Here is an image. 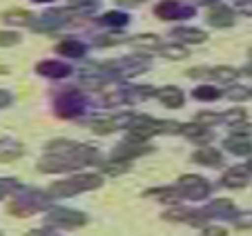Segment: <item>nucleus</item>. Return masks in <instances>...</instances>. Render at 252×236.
<instances>
[{
  "instance_id": "aec40b11",
  "label": "nucleus",
  "mask_w": 252,
  "mask_h": 236,
  "mask_svg": "<svg viewBox=\"0 0 252 236\" xmlns=\"http://www.w3.org/2000/svg\"><path fill=\"white\" fill-rule=\"evenodd\" d=\"M18 156H23V147L18 143H0V161H14Z\"/></svg>"
},
{
  "instance_id": "a211bd4d",
  "label": "nucleus",
  "mask_w": 252,
  "mask_h": 236,
  "mask_svg": "<svg viewBox=\"0 0 252 236\" xmlns=\"http://www.w3.org/2000/svg\"><path fill=\"white\" fill-rule=\"evenodd\" d=\"M150 151V147H143V143H127V145H121L119 149L114 151V158H121V161H127L132 156H141Z\"/></svg>"
},
{
  "instance_id": "7c9ffc66",
  "label": "nucleus",
  "mask_w": 252,
  "mask_h": 236,
  "mask_svg": "<svg viewBox=\"0 0 252 236\" xmlns=\"http://www.w3.org/2000/svg\"><path fill=\"white\" fill-rule=\"evenodd\" d=\"M221 118L230 125H237V123H243V120H246V112H243V109H230V112H225Z\"/></svg>"
},
{
  "instance_id": "c9c22d12",
  "label": "nucleus",
  "mask_w": 252,
  "mask_h": 236,
  "mask_svg": "<svg viewBox=\"0 0 252 236\" xmlns=\"http://www.w3.org/2000/svg\"><path fill=\"white\" fill-rule=\"evenodd\" d=\"M248 134H252L250 125H246V123H237V125H232V136H248Z\"/></svg>"
},
{
  "instance_id": "9d476101",
  "label": "nucleus",
  "mask_w": 252,
  "mask_h": 236,
  "mask_svg": "<svg viewBox=\"0 0 252 236\" xmlns=\"http://www.w3.org/2000/svg\"><path fill=\"white\" fill-rule=\"evenodd\" d=\"M129 123H132V116H119V118H110V120H96V123H92V129L96 134H110L119 127H125V125L129 127Z\"/></svg>"
},
{
  "instance_id": "a878e982",
  "label": "nucleus",
  "mask_w": 252,
  "mask_h": 236,
  "mask_svg": "<svg viewBox=\"0 0 252 236\" xmlns=\"http://www.w3.org/2000/svg\"><path fill=\"white\" fill-rule=\"evenodd\" d=\"M125 100H145L154 94L152 87H134V89H123Z\"/></svg>"
},
{
  "instance_id": "2f4dec72",
  "label": "nucleus",
  "mask_w": 252,
  "mask_h": 236,
  "mask_svg": "<svg viewBox=\"0 0 252 236\" xmlns=\"http://www.w3.org/2000/svg\"><path fill=\"white\" fill-rule=\"evenodd\" d=\"M125 36H121V33H112V36H100L98 40H96V45H100V47H112V45H119L123 43Z\"/></svg>"
},
{
  "instance_id": "09e8293b",
  "label": "nucleus",
  "mask_w": 252,
  "mask_h": 236,
  "mask_svg": "<svg viewBox=\"0 0 252 236\" xmlns=\"http://www.w3.org/2000/svg\"><path fill=\"white\" fill-rule=\"evenodd\" d=\"M248 172H252V161H250V163H248Z\"/></svg>"
},
{
  "instance_id": "f03ea898",
  "label": "nucleus",
  "mask_w": 252,
  "mask_h": 236,
  "mask_svg": "<svg viewBox=\"0 0 252 236\" xmlns=\"http://www.w3.org/2000/svg\"><path fill=\"white\" fill-rule=\"evenodd\" d=\"M100 176H74V178H67V180H56V183L49 187V194L52 196H71V194H81L87 192V189H96L100 187Z\"/></svg>"
},
{
  "instance_id": "c756f323",
  "label": "nucleus",
  "mask_w": 252,
  "mask_h": 236,
  "mask_svg": "<svg viewBox=\"0 0 252 236\" xmlns=\"http://www.w3.org/2000/svg\"><path fill=\"white\" fill-rule=\"evenodd\" d=\"M219 96H221L219 89H214V87H210V85H203V87H199V89L194 91L196 100H217Z\"/></svg>"
},
{
  "instance_id": "8fccbe9b",
  "label": "nucleus",
  "mask_w": 252,
  "mask_h": 236,
  "mask_svg": "<svg viewBox=\"0 0 252 236\" xmlns=\"http://www.w3.org/2000/svg\"><path fill=\"white\" fill-rule=\"evenodd\" d=\"M250 56H252V49H250Z\"/></svg>"
},
{
  "instance_id": "c03bdc74",
  "label": "nucleus",
  "mask_w": 252,
  "mask_h": 236,
  "mask_svg": "<svg viewBox=\"0 0 252 236\" xmlns=\"http://www.w3.org/2000/svg\"><path fill=\"white\" fill-rule=\"evenodd\" d=\"M11 96L7 94V91H0V107H5V105H9Z\"/></svg>"
},
{
  "instance_id": "b1692460",
  "label": "nucleus",
  "mask_w": 252,
  "mask_h": 236,
  "mask_svg": "<svg viewBox=\"0 0 252 236\" xmlns=\"http://www.w3.org/2000/svg\"><path fill=\"white\" fill-rule=\"evenodd\" d=\"M129 170V163L127 161H121V158H114L112 163H105L103 165V172L107 176H119V174H125Z\"/></svg>"
},
{
  "instance_id": "cd10ccee",
  "label": "nucleus",
  "mask_w": 252,
  "mask_h": 236,
  "mask_svg": "<svg viewBox=\"0 0 252 236\" xmlns=\"http://www.w3.org/2000/svg\"><path fill=\"white\" fill-rule=\"evenodd\" d=\"M163 216L167 218V221H188L192 223L196 216V212H190V209H172V212H165Z\"/></svg>"
},
{
  "instance_id": "393cba45",
  "label": "nucleus",
  "mask_w": 252,
  "mask_h": 236,
  "mask_svg": "<svg viewBox=\"0 0 252 236\" xmlns=\"http://www.w3.org/2000/svg\"><path fill=\"white\" fill-rule=\"evenodd\" d=\"M127 14H121V11H110V14H105L103 18H100V23L103 25H110V27H123V25H127Z\"/></svg>"
},
{
  "instance_id": "4c0bfd02",
  "label": "nucleus",
  "mask_w": 252,
  "mask_h": 236,
  "mask_svg": "<svg viewBox=\"0 0 252 236\" xmlns=\"http://www.w3.org/2000/svg\"><path fill=\"white\" fill-rule=\"evenodd\" d=\"M181 125L179 123H172V120H161L158 123V132H179Z\"/></svg>"
},
{
  "instance_id": "5701e85b",
  "label": "nucleus",
  "mask_w": 252,
  "mask_h": 236,
  "mask_svg": "<svg viewBox=\"0 0 252 236\" xmlns=\"http://www.w3.org/2000/svg\"><path fill=\"white\" fill-rule=\"evenodd\" d=\"M161 54L165 58H170V60H183V58H188V49L183 45H165V47H161Z\"/></svg>"
},
{
  "instance_id": "f257e3e1",
  "label": "nucleus",
  "mask_w": 252,
  "mask_h": 236,
  "mask_svg": "<svg viewBox=\"0 0 252 236\" xmlns=\"http://www.w3.org/2000/svg\"><path fill=\"white\" fill-rule=\"evenodd\" d=\"M94 156H96L94 149L81 145L76 151H71V154H54V158H45L38 167H40V172H69V170L87 165L90 158H94Z\"/></svg>"
},
{
  "instance_id": "72a5a7b5",
  "label": "nucleus",
  "mask_w": 252,
  "mask_h": 236,
  "mask_svg": "<svg viewBox=\"0 0 252 236\" xmlns=\"http://www.w3.org/2000/svg\"><path fill=\"white\" fill-rule=\"evenodd\" d=\"M81 85L83 87H90V89H98L100 85H103V78L96 74H90V76H83L81 78Z\"/></svg>"
},
{
  "instance_id": "ea45409f",
  "label": "nucleus",
  "mask_w": 252,
  "mask_h": 236,
  "mask_svg": "<svg viewBox=\"0 0 252 236\" xmlns=\"http://www.w3.org/2000/svg\"><path fill=\"white\" fill-rule=\"evenodd\" d=\"M16 189V183H11V180H0V199L5 196V194L14 192Z\"/></svg>"
},
{
  "instance_id": "20e7f679",
  "label": "nucleus",
  "mask_w": 252,
  "mask_h": 236,
  "mask_svg": "<svg viewBox=\"0 0 252 236\" xmlns=\"http://www.w3.org/2000/svg\"><path fill=\"white\" fill-rule=\"evenodd\" d=\"M154 14L163 20H176V18H190L194 14V7L190 5H181V2H174V0H165V2H158L154 7Z\"/></svg>"
},
{
  "instance_id": "de8ad7c7",
  "label": "nucleus",
  "mask_w": 252,
  "mask_h": 236,
  "mask_svg": "<svg viewBox=\"0 0 252 236\" xmlns=\"http://www.w3.org/2000/svg\"><path fill=\"white\" fill-rule=\"evenodd\" d=\"M33 2H52V0H33Z\"/></svg>"
},
{
  "instance_id": "3c124183",
  "label": "nucleus",
  "mask_w": 252,
  "mask_h": 236,
  "mask_svg": "<svg viewBox=\"0 0 252 236\" xmlns=\"http://www.w3.org/2000/svg\"><path fill=\"white\" fill-rule=\"evenodd\" d=\"M250 96H252V91H250Z\"/></svg>"
},
{
  "instance_id": "2eb2a0df",
  "label": "nucleus",
  "mask_w": 252,
  "mask_h": 236,
  "mask_svg": "<svg viewBox=\"0 0 252 236\" xmlns=\"http://www.w3.org/2000/svg\"><path fill=\"white\" fill-rule=\"evenodd\" d=\"M248 172L246 170H241V167H234V170H230V172H225L223 174V185L225 187H246L248 185Z\"/></svg>"
},
{
  "instance_id": "bb28decb",
  "label": "nucleus",
  "mask_w": 252,
  "mask_h": 236,
  "mask_svg": "<svg viewBox=\"0 0 252 236\" xmlns=\"http://www.w3.org/2000/svg\"><path fill=\"white\" fill-rule=\"evenodd\" d=\"M212 76L217 78V81H221V83H230V81H234L237 78V69H232V67H214L212 69Z\"/></svg>"
},
{
  "instance_id": "412c9836",
  "label": "nucleus",
  "mask_w": 252,
  "mask_h": 236,
  "mask_svg": "<svg viewBox=\"0 0 252 236\" xmlns=\"http://www.w3.org/2000/svg\"><path fill=\"white\" fill-rule=\"evenodd\" d=\"M132 45L138 49H157L158 45H161V40H158V36H154V33H141V36L132 38Z\"/></svg>"
},
{
  "instance_id": "4be33fe9",
  "label": "nucleus",
  "mask_w": 252,
  "mask_h": 236,
  "mask_svg": "<svg viewBox=\"0 0 252 236\" xmlns=\"http://www.w3.org/2000/svg\"><path fill=\"white\" fill-rule=\"evenodd\" d=\"M2 20H5L7 25H32L33 16L29 14V11L14 9V11H7V14L2 16Z\"/></svg>"
},
{
  "instance_id": "0eeeda50",
  "label": "nucleus",
  "mask_w": 252,
  "mask_h": 236,
  "mask_svg": "<svg viewBox=\"0 0 252 236\" xmlns=\"http://www.w3.org/2000/svg\"><path fill=\"white\" fill-rule=\"evenodd\" d=\"M110 69H114L121 76H136V74H143L145 69H150V60L148 58L129 56V58H123V60L112 62Z\"/></svg>"
},
{
  "instance_id": "37998d69",
  "label": "nucleus",
  "mask_w": 252,
  "mask_h": 236,
  "mask_svg": "<svg viewBox=\"0 0 252 236\" xmlns=\"http://www.w3.org/2000/svg\"><path fill=\"white\" fill-rule=\"evenodd\" d=\"M27 236H58V234H54V232H47V230H33V232H29Z\"/></svg>"
},
{
  "instance_id": "dca6fc26",
  "label": "nucleus",
  "mask_w": 252,
  "mask_h": 236,
  "mask_svg": "<svg viewBox=\"0 0 252 236\" xmlns=\"http://www.w3.org/2000/svg\"><path fill=\"white\" fill-rule=\"evenodd\" d=\"M58 54H61V56L81 58V56H85V45H83L81 40H74V38H69V40H63V43L58 45Z\"/></svg>"
},
{
  "instance_id": "4468645a",
  "label": "nucleus",
  "mask_w": 252,
  "mask_h": 236,
  "mask_svg": "<svg viewBox=\"0 0 252 236\" xmlns=\"http://www.w3.org/2000/svg\"><path fill=\"white\" fill-rule=\"evenodd\" d=\"M194 163H201V165H208V167H217V165H221V154L214 147H203V149H199V151H194Z\"/></svg>"
},
{
  "instance_id": "e433bc0d",
  "label": "nucleus",
  "mask_w": 252,
  "mask_h": 236,
  "mask_svg": "<svg viewBox=\"0 0 252 236\" xmlns=\"http://www.w3.org/2000/svg\"><path fill=\"white\" fill-rule=\"evenodd\" d=\"M230 98H234V100H243V98H248L250 96V91L246 89V87H234V89H230Z\"/></svg>"
},
{
  "instance_id": "ddd939ff",
  "label": "nucleus",
  "mask_w": 252,
  "mask_h": 236,
  "mask_svg": "<svg viewBox=\"0 0 252 236\" xmlns=\"http://www.w3.org/2000/svg\"><path fill=\"white\" fill-rule=\"evenodd\" d=\"M225 149L237 154V156H248L252 151V143L248 136H232L225 141Z\"/></svg>"
},
{
  "instance_id": "c85d7f7f",
  "label": "nucleus",
  "mask_w": 252,
  "mask_h": 236,
  "mask_svg": "<svg viewBox=\"0 0 252 236\" xmlns=\"http://www.w3.org/2000/svg\"><path fill=\"white\" fill-rule=\"evenodd\" d=\"M154 194L158 196V201H165V203H174V201H179L183 196L179 187H165V189H158V192H154Z\"/></svg>"
},
{
  "instance_id": "f704fd0d",
  "label": "nucleus",
  "mask_w": 252,
  "mask_h": 236,
  "mask_svg": "<svg viewBox=\"0 0 252 236\" xmlns=\"http://www.w3.org/2000/svg\"><path fill=\"white\" fill-rule=\"evenodd\" d=\"M221 120V116H217V114H210V112H203V114H199V116H196V123L199 125H214V123H219Z\"/></svg>"
},
{
  "instance_id": "58836bf2",
  "label": "nucleus",
  "mask_w": 252,
  "mask_h": 236,
  "mask_svg": "<svg viewBox=\"0 0 252 236\" xmlns=\"http://www.w3.org/2000/svg\"><path fill=\"white\" fill-rule=\"evenodd\" d=\"M188 76H192V78H208V76H212V69H205V67H199V69H190L188 71Z\"/></svg>"
},
{
  "instance_id": "79ce46f5",
  "label": "nucleus",
  "mask_w": 252,
  "mask_h": 236,
  "mask_svg": "<svg viewBox=\"0 0 252 236\" xmlns=\"http://www.w3.org/2000/svg\"><path fill=\"white\" fill-rule=\"evenodd\" d=\"M237 9L241 11V14H246V16H252V2H250V5H248V2H239Z\"/></svg>"
},
{
  "instance_id": "473e14b6",
  "label": "nucleus",
  "mask_w": 252,
  "mask_h": 236,
  "mask_svg": "<svg viewBox=\"0 0 252 236\" xmlns=\"http://www.w3.org/2000/svg\"><path fill=\"white\" fill-rule=\"evenodd\" d=\"M20 43V36L14 31H0V45L2 47H11V45H18Z\"/></svg>"
},
{
  "instance_id": "423d86ee",
  "label": "nucleus",
  "mask_w": 252,
  "mask_h": 236,
  "mask_svg": "<svg viewBox=\"0 0 252 236\" xmlns=\"http://www.w3.org/2000/svg\"><path fill=\"white\" fill-rule=\"evenodd\" d=\"M179 189L186 199H203V196H208L210 185L201 176H183L179 180Z\"/></svg>"
},
{
  "instance_id": "9b49d317",
  "label": "nucleus",
  "mask_w": 252,
  "mask_h": 236,
  "mask_svg": "<svg viewBox=\"0 0 252 236\" xmlns=\"http://www.w3.org/2000/svg\"><path fill=\"white\" fill-rule=\"evenodd\" d=\"M208 23L212 25V27H232L234 25V16L232 11L228 9V7H214L212 11H210L208 16Z\"/></svg>"
},
{
  "instance_id": "7ed1b4c3",
  "label": "nucleus",
  "mask_w": 252,
  "mask_h": 236,
  "mask_svg": "<svg viewBox=\"0 0 252 236\" xmlns=\"http://www.w3.org/2000/svg\"><path fill=\"white\" fill-rule=\"evenodd\" d=\"M49 225H56V227H81L87 223V216L81 212H74V209H65V207H56L49 212L47 216Z\"/></svg>"
},
{
  "instance_id": "a19ab883",
  "label": "nucleus",
  "mask_w": 252,
  "mask_h": 236,
  "mask_svg": "<svg viewBox=\"0 0 252 236\" xmlns=\"http://www.w3.org/2000/svg\"><path fill=\"white\" fill-rule=\"evenodd\" d=\"M228 232L223 227H205L203 230V236H225Z\"/></svg>"
},
{
  "instance_id": "f3484780",
  "label": "nucleus",
  "mask_w": 252,
  "mask_h": 236,
  "mask_svg": "<svg viewBox=\"0 0 252 236\" xmlns=\"http://www.w3.org/2000/svg\"><path fill=\"white\" fill-rule=\"evenodd\" d=\"M158 98L167 107H179V105H183V91L179 87H163L158 91Z\"/></svg>"
},
{
  "instance_id": "f8f14e48",
  "label": "nucleus",
  "mask_w": 252,
  "mask_h": 236,
  "mask_svg": "<svg viewBox=\"0 0 252 236\" xmlns=\"http://www.w3.org/2000/svg\"><path fill=\"white\" fill-rule=\"evenodd\" d=\"M172 36L179 38V43H188V45H199L205 40V33L201 29H192V27H179L172 31Z\"/></svg>"
},
{
  "instance_id": "49530a36",
  "label": "nucleus",
  "mask_w": 252,
  "mask_h": 236,
  "mask_svg": "<svg viewBox=\"0 0 252 236\" xmlns=\"http://www.w3.org/2000/svg\"><path fill=\"white\" fill-rule=\"evenodd\" d=\"M243 71H246V76H252V62H250V65H248Z\"/></svg>"
},
{
  "instance_id": "a18cd8bd",
  "label": "nucleus",
  "mask_w": 252,
  "mask_h": 236,
  "mask_svg": "<svg viewBox=\"0 0 252 236\" xmlns=\"http://www.w3.org/2000/svg\"><path fill=\"white\" fill-rule=\"evenodd\" d=\"M121 5H138V2H143V0H119Z\"/></svg>"
},
{
  "instance_id": "6e6552de",
  "label": "nucleus",
  "mask_w": 252,
  "mask_h": 236,
  "mask_svg": "<svg viewBox=\"0 0 252 236\" xmlns=\"http://www.w3.org/2000/svg\"><path fill=\"white\" fill-rule=\"evenodd\" d=\"M67 14H69V11H47L38 23H33V29H38V31H49V29L61 27V25L67 23Z\"/></svg>"
},
{
  "instance_id": "39448f33",
  "label": "nucleus",
  "mask_w": 252,
  "mask_h": 236,
  "mask_svg": "<svg viewBox=\"0 0 252 236\" xmlns=\"http://www.w3.org/2000/svg\"><path fill=\"white\" fill-rule=\"evenodd\" d=\"M61 116H78L83 112V96L74 89H63V94L56 100Z\"/></svg>"
},
{
  "instance_id": "6ab92c4d",
  "label": "nucleus",
  "mask_w": 252,
  "mask_h": 236,
  "mask_svg": "<svg viewBox=\"0 0 252 236\" xmlns=\"http://www.w3.org/2000/svg\"><path fill=\"white\" fill-rule=\"evenodd\" d=\"M208 212H210V214H217V216H223V218H232L234 205L230 203V201L219 199V201H212V203L208 205Z\"/></svg>"
},
{
  "instance_id": "1a4fd4ad",
  "label": "nucleus",
  "mask_w": 252,
  "mask_h": 236,
  "mask_svg": "<svg viewBox=\"0 0 252 236\" xmlns=\"http://www.w3.org/2000/svg\"><path fill=\"white\" fill-rule=\"evenodd\" d=\"M38 74L49 76V78H63V76L71 74V67L61 60H45L38 65Z\"/></svg>"
}]
</instances>
